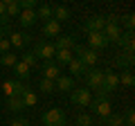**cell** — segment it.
Wrapping results in <instances>:
<instances>
[{
  "instance_id": "8d00e7d4",
  "label": "cell",
  "mask_w": 135,
  "mask_h": 126,
  "mask_svg": "<svg viewBox=\"0 0 135 126\" xmlns=\"http://www.w3.org/2000/svg\"><path fill=\"white\" fill-rule=\"evenodd\" d=\"M9 25V18L5 14V2H0V27H7Z\"/></svg>"
},
{
  "instance_id": "83f0119b",
  "label": "cell",
  "mask_w": 135,
  "mask_h": 126,
  "mask_svg": "<svg viewBox=\"0 0 135 126\" xmlns=\"http://www.w3.org/2000/svg\"><path fill=\"white\" fill-rule=\"evenodd\" d=\"M119 83H122V86H126V88H133V86H135L133 72H131V70H124V72L119 74Z\"/></svg>"
},
{
  "instance_id": "6da1fadb",
  "label": "cell",
  "mask_w": 135,
  "mask_h": 126,
  "mask_svg": "<svg viewBox=\"0 0 135 126\" xmlns=\"http://www.w3.org/2000/svg\"><path fill=\"white\" fill-rule=\"evenodd\" d=\"M41 122H43V126H68V117H65L63 108H50V110H45Z\"/></svg>"
},
{
  "instance_id": "3957f363",
  "label": "cell",
  "mask_w": 135,
  "mask_h": 126,
  "mask_svg": "<svg viewBox=\"0 0 135 126\" xmlns=\"http://www.w3.org/2000/svg\"><path fill=\"white\" fill-rule=\"evenodd\" d=\"M101 83H104V70H99V68H88L86 70V86H88V90H95V92H99L101 90Z\"/></svg>"
},
{
  "instance_id": "2e32d148",
  "label": "cell",
  "mask_w": 135,
  "mask_h": 126,
  "mask_svg": "<svg viewBox=\"0 0 135 126\" xmlns=\"http://www.w3.org/2000/svg\"><path fill=\"white\" fill-rule=\"evenodd\" d=\"M65 68H68V72H72V79H74V77H83V74H86V70H88V68L83 65L81 61H79L77 56H74L70 63H68Z\"/></svg>"
},
{
  "instance_id": "e575fe53",
  "label": "cell",
  "mask_w": 135,
  "mask_h": 126,
  "mask_svg": "<svg viewBox=\"0 0 135 126\" xmlns=\"http://www.w3.org/2000/svg\"><path fill=\"white\" fill-rule=\"evenodd\" d=\"M122 20H124L126 29H128V32H133V27H135V16H133V14H126V16H122Z\"/></svg>"
},
{
  "instance_id": "60d3db41",
  "label": "cell",
  "mask_w": 135,
  "mask_h": 126,
  "mask_svg": "<svg viewBox=\"0 0 135 126\" xmlns=\"http://www.w3.org/2000/svg\"><path fill=\"white\" fill-rule=\"evenodd\" d=\"M7 36H9V29H7V27H0V38H7Z\"/></svg>"
},
{
  "instance_id": "5bb4252c",
  "label": "cell",
  "mask_w": 135,
  "mask_h": 126,
  "mask_svg": "<svg viewBox=\"0 0 135 126\" xmlns=\"http://www.w3.org/2000/svg\"><path fill=\"white\" fill-rule=\"evenodd\" d=\"M74 45H77V41H74V36H72V34H61V36H56L54 50H70V52H72Z\"/></svg>"
},
{
  "instance_id": "ab89813d",
  "label": "cell",
  "mask_w": 135,
  "mask_h": 126,
  "mask_svg": "<svg viewBox=\"0 0 135 126\" xmlns=\"http://www.w3.org/2000/svg\"><path fill=\"white\" fill-rule=\"evenodd\" d=\"M7 52H11L9 41H7V38H0V54H7Z\"/></svg>"
},
{
  "instance_id": "cb8c5ba5",
  "label": "cell",
  "mask_w": 135,
  "mask_h": 126,
  "mask_svg": "<svg viewBox=\"0 0 135 126\" xmlns=\"http://www.w3.org/2000/svg\"><path fill=\"white\" fill-rule=\"evenodd\" d=\"M43 36H61V25L56 23V20H47V23L43 25Z\"/></svg>"
},
{
  "instance_id": "7402d4cb",
  "label": "cell",
  "mask_w": 135,
  "mask_h": 126,
  "mask_svg": "<svg viewBox=\"0 0 135 126\" xmlns=\"http://www.w3.org/2000/svg\"><path fill=\"white\" fill-rule=\"evenodd\" d=\"M36 18L38 20H52V5H47V2H38V7H36Z\"/></svg>"
},
{
  "instance_id": "74e56055",
  "label": "cell",
  "mask_w": 135,
  "mask_h": 126,
  "mask_svg": "<svg viewBox=\"0 0 135 126\" xmlns=\"http://www.w3.org/2000/svg\"><path fill=\"white\" fill-rule=\"evenodd\" d=\"M104 18H106V25H119L122 23V16H117V14H108Z\"/></svg>"
},
{
  "instance_id": "1f68e13d",
  "label": "cell",
  "mask_w": 135,
  "mask_h": 126,
  "mask_svg": "<svg viewBox=\"0 0 135 126\" xmlns=\"http://www.w3.org/2000/svg\"><path fill=\"white\" fill-rule=\"evenodd\" d=\"M122 117H124V126H135V110L133 108H128Z\"/></svg>"
},
{
  "instance_id": "4dcf8cb0",
  "label": "cell",
  "mask_w": 135,
  "mask_h": 126,
  "mask_svg": "<svg viewBox=\"0 0 135 126\" xmlns=\"http://www.w3.org/2000/svg\"><path fill=\"white\" fill-rule=\"evenodd\" d=\"M20 61H23L25 65H27V68H34V65H36V61H38V59L34 56V52H25V54H23V59H20Z\"/></svg>"
},
{
  "instance_id": "d6986e66",
  "label": "cell",
  "mask_w": 135,
  "mask_h": 126,
  "mask_svg": "<svg viewBox=\"0 0 135 126\" xmlns=\"http://www.w3.org/2000/svg\"><path fill=\"white\" fill-rule=\"evenodd\" d=\"M14 74H16V79H18V81H27V79L32 77V68H27L23 61H18V63L14 65Z\"/></svg>"
},
{
  "instance_id": "ffe728a7",
  "label": "cell",
  "mask_w": 135,
  "mask_h": 126,
  "mask_svg": "<svg viewBox=\"0 0 135 126\" xmlns=\"http://www.w3.org/2000/svg\"><path fill=\"white\" fill-rule=\"evenodd\" d=\"M20 101H23L25 108H32V106H36V104H38V95H36L32 88H27V90L20 95Z\"/></svg>"
},
{
  "instance_id": "4316f807",
  "label": "cell",
  "mask_w": 135,
  "mask_h": 126,
  "mask_svg": "<svg viewBox=\"0 0 135 126\" xmlns=\"http://www.w3.org/2000/svg\"><path fill=\"white\" fill-rule=\"evenodd\" d=\"M104 124L106 126H124V117H122L119 113H110V115L104 119Z\"/></svg>"
},
{
  "instance_id": "e0dca14e",
  "label": "cell",
  "mask_w": 135,
  "mask_h": 126,
  "mask_svg": "<svg viewBox=\"0 0 135 126\" xmlns=\"http://www.w3.org/2000/svg\"><path fill=\"white\" fill-rule=\"evenodd\" d=\"M104 36H106L108 43H117L119 36H122V27L119 25H106V27H104Z\"/></svg>"
},
{
  "instance_id": "8992f818",
  "label": "cell",
  "mask_w": 135,
  "mask_h": 126,
  "mask_svg": "<svg viewBox=\"0 0 135 126\" xmlns=\"http://www.w3.org/2000/svg\"><path fill=\"white\" fill-rule=\"evenodd\" d=\"M34 56L36 59H43V61H52L56 50H54V43H47V41H38V43L34 45Z\"/></svg>"
},
{
  "instance_id": "5b68a950",
  "label": "cell",
  "mask_w": 135,
  "mask_h": 126,
  "mask_svg": "<svg viewBox=\"0 0 135 126\" xmlns=\"http://www.w3.org/2000/svg\"><path fill=\"white\" fill-rule=\"evenodd\" d=\"M90 108H92V113H95V115L101 119V124H104V119H106V117L113 113L110 99H92V101H90Z\"/></svg>"
},
{
  "instance_id": "484cf974",
  "label": "cell",
  "mask_w": 135,
  "mask_h": 126,
  "mask_svg": "<svg viewBox=\"0 0 135 126\" xmlns=\"http://www.w3.org/2000/svg\"><path fill=\"white\" fill-rule=\"evenodd\" d=\"M7 108H9L11 113L25 110V106H23V101H20V97H7Z\"/></svg>"
},
{
  "instance_id": "d6a6232c",
  "label": "cell",
  "mask_w": 135,
  "mask_h": 126,
  "mask_svg": "<svg viewBox=\"0 0 135 126\" xmlns=\"http://www.w3.org/2000/svg\"><path fill=\"white\" fill-rule=\"evenodd\" d=\"M77 126H92V117L88 115V113L77 115Z\"/></svg>"
},
{
  "instance_id": "9c48e42d",
  "label": "cell",
  "mask_w": 135,
  "mask_h": 126,
  "mask_svg": "<svg viewBox=\"0 0 135 126\" xmlns=\"http://www.w3.org/2000/svg\"><path fill=\"white\" fill-rule=\"evenodd\" d=\"M9 45L11 47H16V50H23L25 45L29 43V41H32V36L27 34V32H9Z\"/></svg>"
},
{
  "instance_id": "f546056e",
  "label": "cell",
  "mask_w": 135,
  "mask_h": 126,
  "mask_svg": "<svg viewBox=\"0 0 135 126\" xmlns=\"http://www.w3.org/2000/svg\"><path fill=\"white\" fill-rule=\"evenodd\" d=\"M38 90L47 92V95L56 92V90H54V81H50V79H41V81H38Z\"/></svg>"
},
{
  "instance_id": "44dd1931",
  "label": "cell",
  "mask_w": 135,
  "mask_h": 126,
  "mask_svg": "<svg viewBox=\"0 0 135 126\" xmlns=\"http://www.w3.org/2000/svg\"><path fill=\"white\" fill-rule=\"evenodd\" d=\"M72 59H74V54L70 52V50H56V54H54V63H56L59 68H61V65H68Z\"/></svg>"
},
{
  "instance_id": "7a4b0ae2",
  "label": "cell",
  "mask_w": 135,
  "mask_h": 126,
  "mask_svg": "<svg viewBox=\"0 0 135 126\" xmlns=\"http://www.w3.org/2000/svg\"><path fill=\"white\" fill-rule=\"evenodd\" d=\"M72 52H74V56L79 59V61L86 65V68H95L97 65V61H99V54L95 52V50H90V47H86V45H74L72 47Z\"/></svg>"
},
{
  "instance_id": "8fae6325",
  "label": "cell",
  "mask_w": 135,
  "mask_h": 126,
  "mask_svg": "<svg viewBox=\"0 0 135 126\" xmlns=\"http://www.w3.org/2000/svg\"><path fill=\"white\" fill-rule=\"evenodd\" d=\"M117 45L122 47V52L133 54L135 52V36H133V32H124V34L119 36V41H117Z\"/></svg>"
},
{
  "instance_id": "7c38bea8",
  "label": "cell",
  "mask_w": 135,
  "mask_h": 126,
  "mask_svg": "<svg viewBox=\"0 0 135 126\" xmlns=\"http://www.w3.org/2000/svg\"><path fill=\"white\" fill-rule=\"evenodd\" d=\"M54 90H59V92H72L74 90V79L68 77V74H61V77L54 81Z\"/></svg>"
},
{
  "instance_id": "f35d334b",
  "label": "cell",
  "mask_w": 135,
  "mask_h": 126,
  "mask_svg": "<svg viewBox=\"0 0 135 126\" xmlns=\"http://www.w3.org/2000/svg\"><path fill=\"white\" fill-rule=\"evenodd\" d=\"M9 126H32V124H29V119H27V117H14Z\"/></svg>"
},
{
  "instance_id": "d4e9b609",
  "label": "cell",
  "mask_w": 135,
  "mask_h": 126,
  "mask_svg": "<svg viewBox=\"0 0 135 126\" xmlns=\"http://www.w3.org/2000/svg\"><path fill=\"white\" fill-rule=\"evenodd\" d=\"M5 2V14H7V18H18V14H20V7H18V2L16 0H2Z\"/></svg>"
},
{
  "instance_id": "ba28073f",
  "label": "cell",
  "mask_w": 135,
  "mask_h": 126,
  "mask_svg": "<svg viewBox=\"0 0 135 126\" xmlns=\"http://www.w3.org/2000/svg\"><path fill=\"white\" fill-rule=\"evenodd\" d=\"M86 38H88V47L95 50V52H99V50H104L108 45L104 32H90V34H86Z\"/></svg>"
},
{
  "instance_id": "836d02e7",
  "label": "cell",
  "mask_w": 135,
  "mask_h": 126,
  "mask_svg": "<svg viewBox=\"0 0 135 126\" xmlns=\"http://www.w3.org/2000/svg\"><path fill=\"white\" fill-rule=\"evenodd\" d=\"M25 90H27V86L23 81H18V79H14V97H20Z\"/></svg>"
},
{
  "instance_id": "f1b7e54d",
  "label": "cell",
  "mask_w": 135,
  "mask_h": 126,
  "mask_svg": "<svg viewBox=\"0 0 135 126\" xmlns=\"http://www.w3.org/2000/svg\"><path fill=\"white\" fill-rule=\"evenodd\" d=\"M0 63H2V65H7V68H14L16 63H18V56H16L14 52H7V54H0Z\"/></svg>"
},
{
  "instance_id": "9a60e30c",
  "label": "cell",
  "mask_w": 135,
  "mask_h": 126,
  "mask_svg": "<svg viewBox=\"0 0 135 126\" xmlns=\"http://www.w3.org/2000/svg\"><path fill=\"white\" fill-rule=\"evenodd\" d=\"M68 18H70V9H68L65 5H56V7H52V20H56V23L61 25V23H65Z\"/></svg>"
},
{
  "instance_id": "4fadbf2b",
  "label": "cell",
  "mask_w": 135,
  "mask_h": 126,
  "mask_svg": "<svg viewBox=\"0 0 135 126\" xmlns=\"http://www.w3.org/2000/svg\"><path fill=\"white\" fill-rule=\"evenodd\" d=\"M59 77H61V68H59L54 61H45V63H43V79L56 81Z\"/></svg>"
},
{
  "instance_id": "603a6c76",
  "label": "cell",
  "mask_w": 135,
  "mask_h": 126,
  "mask_svg": "<svg viewBox=\"0 0 135 126\" xmlns=\"http://www.w3.org/2000/svg\"><path fill=\"white\" fill-rule=\"evenodd\" d=\"M36 20H38V18H36V11H20V14H18L20 27H32Z\"/></svg>"
},
{
  "instance_id": "277c9868",
  "label": "cell",
  "mask_w": 135,
  "mask_h": 126,
  "mask_svg": "<svg viewBox=\"0 0 135 126\" xmlns=\"http://www.w3.org/2000/svg\"><path fill=\"white\" fill-rule=\"evenodd\" d=\"M70 101L74 104V106H81V108H88L92 101V92L86 90V86L83 88H74L72 92H70Z\"/></svg>"
},
{
  "instance_id": "ac0fdd59",
  "label": "cell",
  "mask_w": 135,
  "mask_h": 126,
  "mask_svg": "<svg viewBox=\"0 0 135 126\" xmlns=\"http://www.w3.org/2000/svg\"><path fill=\"white\" fill-rule=\"evenodd\" d=\"M133 61H135L133 54H126V52H119L115 56V65H119L122 70H131L133 68Z\"/></svg>"
},
{
  "instance_id": "30bf717a",
  "label": "cell",
  "mask_w": 135,
  "mask_h": 126,
  "mask_svg": "<svg viewBox=\"0 0 135 126\" xmlns=\"http://www.w3.org/2000/svg\"><path fill=\"white\" fill-rule=\"evenodd\" d=\"M104 27H106V18L104 16H90L86 20V25H83V32L86 34H90V32H104Z\"/></svg>"
},
{
  "instance_id": "d590c367",
  "label": "cell",
  "mask_w": 135,
  "mask_h": 126,
  "mask_svg": "<svg viewBox=\"0 0 135 126\" xmlns=\"http://www.w3.org/2000/svg\"><path fill=\"white\" fill-rule=\"evenodd\" d=\"M2 92H5L7 97H14V81H11V79H7V81L2 83Z\"/></svg>"
},
{
  "instance_id": "52a82bcc",
  "label": "cell",
  "mask_w": 135,
  "mask_h": 126,
  "mask_svg": "<svg viewBox=\"0 0 135 126\" xmlns=\"http://www.w3.org/2000/svg\"><path fill=\"white\" fill-rule=\"evenodd\" d=\"M119 88V74L115 70H104V83H101V90L110 95L113 90Z\"/></svg>"
}]
</instances>
